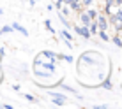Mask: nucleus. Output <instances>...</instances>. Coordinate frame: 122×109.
I'll return each instance as SVG.
<instances>
[{
	"label": "nucleus",
	"mask_w": 122,
	"mask_h": 109,
	"mask_svg": "<svg viewBox=\"0 0 122 109\" xmlns=\"http://www.w3.org/2000/svg\"><path fill=\"white\" fill-rule=\"evenodd\" d=\"M0 32H2V33H11L12 32V27H11V25H5V27L0 28Z\"/></svg>",
	"instance_id": "obj_14"
},
{
	"label": "nucleus",
	"mask_w": 122,
	"mask_h": 109,
	"mask_svg": "<svg viewBox=\"0 0 122 109\" xmlns=\"http://www.w3.org/2000/svg\"><path fill=\"white\" fill-rule=\"evenodd\" d=\"M11 27H12V30H16V32H20V33H21V35H28V30H27V28H25V27H21V25H20V23H12L11 25Z\"/></svg>",
	"instance_id": "obj_8"
},
{
	"label": "nucleus",
	"mask_w": 122,
	"mask_h": 109,
	"mask_svg": "<svg viewBox=\"0 0 122 109\" xmlns=\"http://www.w3.org/2000/svg\"><path fill=\"white\" fill-rule=\"evenodd\" d=\"M48 95H50V99H51V102H53V104H57V106H64V104L69 102L66 95L58 93V91H50Z\"/></svg>",
	"instance_id": "obj_1"
},
{
	"label": "nucleus",
	"mask_w": 122,
	"mask_h": 109,
	"mask_svg": "<svg viewBox=\"0 0 122 109\" xmlns=\"http://www.w3.org/2000/svg\"><path fill=\"white\" fill-rule=\"evenodd\" d=\"M90 21H92V19L87 16L85 11H80V12H78V23H80V25H83V27H89Z\"/></svg>",
	"instance_id": "obj_4"
},
{
	"label": "nucleus",
	"mask_w": 122,
	"mask_h": 109,
	"mask_svg": "<svg viewBox=\"0 0 122 109\" xmlns=\"http://www.w3.org/2000/svg\"><path fill=\"white\" fill-rule=\"evenodd\" d=\"M44 27H46V30L51 33V35H55V33H57V32H55V28L51 27V21H50V19H46V21H44Z\"/></svg>",
	"instance_id": "obj_11"
},
{
	"label": "nucleus",
	"mask_w": 122,
	"mask_h": 109,
	"mask_svg": "<svg viewBox=\"0 0 122 109\" xmlns=\"http://www.w3.org/2000/svg\"><path fill=\"white\" fill-rule=\"evenodd\" d=\"M87 28H89V32H90V35H92V37H94L96 33H97V30H99V28H97V23H96V21H90Z\"/></svg>",
	"instance_id": "obj_10"
},
{
	"label": "nucleus",
	"mask_w": 122,
	"mask_h": 109,
	"mask_svg": "<svg viewBox=\"0 0 122 109\" xmlns=\"http://www.w3.org/2000/svg\"><path fill=\"white\" fill-rule=\"evenodd\" d=\"M2 77H4V74H2V70H0V83H2Z\"/></svg>",
	"instance_id": "obj_17"
},
{
	"label": "nucleus",
	"mask_w": 122,
	"mask_h": 109,
	"mask_svg": "<svg viewBox=\"0 0 122 109\" xmlns=\"http://www.w3.org/2000/svg\"><path fill=\"white\" fill-rule=\"evenodd\" d=\"M110 41L117 46V48H122V39H120V35H119L117 32H113V35L110 37Z\"/></svg>",
	"instance_id": "obj_9"
},
{
	"label": "nucleus",
	"mask_w": 122,
	"mask_h": 109,
	"mask_svg": "<svg viewBox=\"0 0 122 109\" xmlns=\"http://www.w3.org/2000/svg\"><path fill=\"white\" fill-rule=\"evenodd\" d=\"M73 30L78 33L80 37H83V39H90V32H89V28L87 27H83V25H80V23H76V25H73Z\"/></svg>",
	"instance_id": "obj_3"
},
{
	"label": "nucleus",
	"mask_w": 122,
	"mask_h": 109,
	"mask_svg": "<svg viewBox=\"0 0 122 109\" xmlns=\"http://www.w3.org/2000/svg\"><path fill=\"white\" fill-rule=\"evenodd\" d=\"M58 35H62V39H64V41H69V42H73V39H74V37H73V33L67 30V28L60 30V32H58Z\"/></svg>",
	"instance_id": "obj_7"
},
{
	"label": "nucleus",
	"mask_w": 122,
	"mask_h": 109,
	"mask_svg": "<svg viewBox=\"0 0 122 109\" xmlns=\"http://www.w3.org/2000/svg\"><path fill=\"white\" fill-rule=\"evenodd\" d=\"M94 21L97 23V28H99V30H108V28H110V23H108V16H106V14H103L101 11H99L97 18H96Z\"/></svg>",
	"instance_id": "obj_2"
},
{
	"label": "nucleus",
	"mask_w": 122,
	"mask_h": 109,
	"mask_svg": "<svg viewBox=\"0 0 122 109\" xmlns=\"http://www.w3.org/2000/svg\"><path fill=\"white\" fill-rule=\"evenodd\" d=\"M23 97L27 99V100H30V102H34V104H36V102H39V99H37V97H34V95H30V93H23Z\"/></svg>",
	"instance_id": "obj_12"
},
{
	"label": "nucleus",
	"mask_w": 122,
	"mask_h": 109,
	"mask_svg": "<svg viewBox=\"0 0 122 109\" xmlns=\"http://www.w3.org/2000/svg\"><path fill=\"white\" fill-rule=\"evenodd\" d=\"M96 37H99V39L103 41V42H108L112 35L108 33V30H97V33H96Z\"/></svg>",
	"instance_id": "obj_6"
},
{
	"label": "nucleus",
	"mask_w": 122,
	"mask_h": 109,
	"mask_svg": "<svg viewBox=\"0 0 122 109\" xmlns=\"http://www.w3.org/2000/svg\"><path fill=\"white\" fill-rule=\"evenodd\" d=\"M113 5L115 7H122V0H113Z\"/></svg>",
	"instance_id": "obj_15"
},
{
	"label": "nucleus",
	"mask_w": 122,
	"mask_h": 109,
	"mask_svg": "<svg viewBox=\"0 0 122 109\" xmlns=\"http://www.w3.org/2000/svg\"><path fill=\"white\" fill-rule=\"evenodd\" d=\"M0 33H2V32H0Z\"/></svg>",
	"instance_id": "obj_18"
},
{
	"label": "nucleus",
	"mask_w": 122,
	"mask_h": 109,
	"mask_svg": "<svg viewBox=\"0 0 122 109\" xmlns=\"http://www.w3.org/2000/svg\"><path fill=\"white\" fill-rule=\"evenodd\" d=\"M2 107H5V109H12L11 104H2Z\"/></svg>",
	"instance_id": "obj_16"
},
{
	"label": "nucleus",
	"mask_w": 122,
	"mask_h": 109,
	"mask_svg": "<svg viewBox=\"0 0 122 109\" xmlns=\"http://www.w3.org/2000/svg\"><path fill=\"white\" fill-rule=\"evenodd\" d=\"M80 2H81V7L85 9V7H90V5H94V2H96V0H80Z\"/></svg>",
	"instance_id": "obj_13"
},
{
	"label": "nucleus",
	"mask_w": 122,
	"mask_h": 109,
	"mask_svg": "<svg viewBox=\"0 0 122 109\" xmlns=\"http://www.w3.org/2000/svg\"><path fill=\"white\" fill-rule=\"evenodd\" d=\"M99 86H101V88H104V90H112V88H113V83H112V76H110V72H108V76H106V77H103V81L99 83Z\"/></svg>",
	"instance_id": "obj_5"
}]
</instances>
